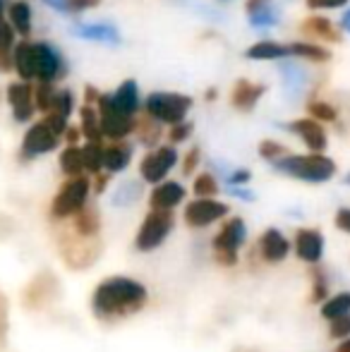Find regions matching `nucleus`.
I'll use <instances>...</instances> for the list:
<instances>
[{"label":"nucleus","instance_id":"1","mask_svg":"<svg viewBox=\"0 0 350 352\" xmlns=\"http://www.w3.org/2000/svg\"><path fill=\"white\" fill-rule=\"evenodd\" d=\"M149 302V290L140 280L127 278V276H111L94 287L91 295V311L98 321L127 319L142 311Z\"/></svg>","mask_w":350,"mask_h":352},{"label":"nucleus","instance_id":"2","mask_svg":"<svg viewBox=\"0 0 350 352\" xmlns=\"http://www.w3.org/2000/svg\"><path fill=\"white\" fill-rule=\"evenodd\" d=\"M276 170L303 182H327L336 175V163L324 153H305V156H283L274 163Z\"/></svg>","mask_w":350,"mask_h":352},{"label":"nucleus","instance_id":"3","mask_svg":"<svg viewBox=\"0 0 350 352\" xmlns=\"http://www.w3.org/2000/svg\"><path fill=\"white\" fill-rule=\"evenodd\" d=\"M245 240H248V226L240 216H233L228 221H223L221 230L214 235L211 240V254H214V261L223 269H230V266L238 264V252L243 250Z\"/></svg>","mask_w":350,"mask_h":352},{"label":"nucleus","instance_id":"4","mask_svg":"<svg viewBox=\"0 0 350 352\" xmlns=\"http://www.w3.org/2000/svg\"><path fill=\"white\" fill-rule=\"evenodd\" d=\"M192 108V98L185 94H171V91H154L149 94L144 103V111L151 120L159 125H177L185 122L187 111Z\"/></svg>","mask_w":350,"mask_h":352},{"label":"nucleus","instance_id":"5","mask_svg":"<svg viewBox=\"0 0 350 352\" xmlns=\"http://www.w3.org/2000/svg\"><path fill=\"white\" fill-rule=\"evenodd\" d=\"M89 192H91V180L87 175L67 177V182L53 197L51 218L53 221H65V218H72L75 213H80L87 206Z\"/></svg>","mask_w":350,"mask_h":352},{"label":"nucleus","instance_id":"6","mask_svg":"<svg viewBox=\"0 0 350 352\" xmlns=\"http://www.w3.org/2000/svg\"><path fill=\"white\" fill-rule=\"evenodd\" d=\"M173 226H175L173 211H149L135 235V250L137 252L159 250L168 240L171 232H173Z\"/></svg>","mask_w":350,"mask_h":352},{"label":"nucleus","instance_id":"7","mask_svg":"<svg viewBox=\"0 0 350 352\" xmlns=\"http://www.w3.org/2000/svg\"><path fill=\"white\" fill-rule=\"evenodd\" d=\"M61 254L70 269L82 271L89 269L91 264H96L98 254H101V242L96 240H85V237H77L75 232H65V237H61Z\"/></svg>","mask_w":350,"mask_h":352},{"label":"nucleus","instance_id":"8","mask_svg":"<svg viewBox=\"0 0 350 352\" xmlns=\"http://www.w3.org/2000/svg\"><path fill=\"white\" fill-rule=\"evenodd\" d=\"M98 106V125H101V135L106 140L113 142H122L132 130H135V120L130 116H122L116 106H113L111 96L108 94H101V98L96 101Z\"/></svg>","mask_w":350,"mask_h":352},{"label":"nucleus","instance_id":"9","mask_svg":"<svg viewBox=\"0 0 350 352\" xmlns=\"http://www.w3.org/2000/svg\"><path fill=\"white\" fill-rule=\"evenodd\" d=\"M34 72H36L39 82L53 84L56 79L65 77L67 65L58 48H53L51 43L39 41V43H34Z\"/></svg>","mask_w":350,"mask_h":352},{"label":"nucleus","instance_id":"10","mask_svg":"<svg viewBox=\"0 0 350 352\" xmlns=\"http://www.w3.org/2000/svg\"><path fill=\"white\" fill-rule=\"evenodd\" d=\"M250 254H252V259H259L269 266L281 264V261L288 259L290 242L281 230H276V228H266L262 235H259V240L252 245V252H250Z\"/></svg>","mask_w":350,"mask_h":352},{"label":"nucleus","instance_id":"11","mask_svg":"<svg viewBox=\"0 0 350 352\" xmlns=\"http://www.w3.org/2000/svg\"><path fill=\"white\" fill-rule=\"evenodd\" d=\"M177 163V151L173 146H156L154 151H149L140 163V175L142 180L159 185L164 182V177L168 175Z\"/></svg>","mask_w":350,"mask_h":352},{"label":"nucleus","instance_id":"12","mask_svg":"<svg viewBox=\"0 0 350 352\" xmlns=\"http://www.w3.org/2000/svg\"><path fill=\"white\" fill-rule=\"evenodd\" d=\"M228 211H230L228 204H223V201L195 199V201H190V204L185 206L182 218H185V223L190 228L199 230V228H209L211 223H216V221H223V218L228 216Z\"/></svg>","mask_w":350,"mask_h":352},{"label":"nucleus","instance_id":"13","mask_svg":"<svg viewBox=\"0 0 350 352\" xmlns=\"http://www.w3.org/2000/svg\"><path fill=\"white\" fill-rule=\"evenodd\" d=\"M58 142H61V137L53 135L43 122H36V125L29 127L27 135H24L19 156H22V161H32V158L53 151V148L58 146Z\"/></svg>","mask_w":350,"mask_h":352},{"label":"nucleus","instance_id":"14","mask_svg":"<svg viewBox=\"0 0 350 352\" xmlns=\"http://www.w3.org/2000/svg\"><path fill=\"white\" fill-rule=\"evenodd\" d=\"M295 256L305 264L314 266L322 261V254H324V237L317 228H300L295 230Z\"/></svg>","mask_w":350,"mask_h":352},{"label":"nucleus","instance_id":"15","mask_svg":"<svg viewBox=\"0 0 350 352\" xmlns=\"http://www.w3.org/2000/svg\"><path fill=\"white\" fill-rule=\"evenodd\" d=\"M8 101L17 122H27L34 116V87L29 82H14L8 87Z\"/></svg>","mask_w":350,"mask_h":352},{"label":"nucleus","instance_id":"16","mask_svg":"<svg viewBox=\"0 0 350 352\" xmlns=\"http://www.w3.org/2000/svg\"><path fill=\"white\" fill-rule=\"evenodd\" d=\"M288 130L293 132V135H298L312 153H322L324 148H327V132H324V127L319 125L317 120H312V118L293 120L288 125Z\"/></svg>","mask_w":350,"mask_h":352},{"label":"nucleus","instance_id":"17","mask_svg":"<svg viewBox=\"0 0 350 352\" xmlns=\"http://www.w3.org/2000/svg\"><path fill=\"white\" fill-rule=\"evenodd\" d=\"M182 199H185V187L180 182H159L151 190L149 204L151 211H173Z\"/></svg>","mask_w":350,"mask_h":352},{"label":"nucleus","instance_id":"18","mask_svg":"<svg viewBox=\"0 0 350 352\" xmlns=\"http://www.w3.org/2000/svg\"><path fill=\"white\" fill-rule=\"evenodd\" d=\"M245 10H248L250 24L257 29H271L281 22L278 8L274 5V0H248Z\"/></svg>","mask_w":350,"mask_h":352},{"label":"nucleus","instance_id":"19","mask_svg":"<svg viewBox=\"0 0 350 352\" xmlns=\"http://www.w3.org/2000/svg\"><path fill=\"white\" fill-rule=\"evenodd\" d=\"M56 290H58V280L53 278V276H39V278L32 280V285L27 287V292H24V305L39 309V307L51 302V297L56 295Z\"/></svg>","mask_w":350,"mask_h":352},{"label":"nucleus","instance_id":"20","mask_svg":"<svg viewBox=\"0 0 350 352\" xmlns=\"http://www.w3.org/2000/svg\"><path fill=\"white\" fill-rule=\"evenodd\" d=\"M264 84H254L248 82V79H240L233 87V94H230V103H233L238 111H252L257 106V101L264 96Z\"/></svg>","mask_w":350,"mask_h":352},{"label":"nucleus","instance_id":"21","mask_svg":"<svg viewBox=\"0 0 350 352\" xmlns=\"http://www.w3.org/2000/svg\"><path fill=\"white\" fill-rule=\"evenodd\" d=\"M111 101L122 116H135L140 111V89H137L135 79H125L120 87L116 89V94H111Z\"/></svg>","mask_w":350,"mask_h":352},{"label":"nucleus","instance_id":"22","mask_svg":"<svg viewBox=\"0 0 350 352\" xmlns=\"http://www.w3.org/2000/svg\"><path fill=\"white\" fill-rule=\"evenodd\" d=\"M72 232L85 240H96L101 232V216L94 206H85L80 213L72 216Z\"/></svg>","mask_w":350,"mask_h":352},{"label":"nucleus","instance_id":"23","mask_svg":"<svg viewBox=\"0 0 350 352\" xmlns=\"http://www.w3.org/2000/svg\"><path fill=\"white\" fill-rule=\"evenodd\" d=\"M132 146L127 142H113L111 146H103V168L106 173H120L130 166Z\"/></svg>","mask_w":350,"mask_h":352},{"label":"nucleus","instance_id":"24","mask_svg":"<svg viewBox=\"0 0 350 352\" xmlns=\"http://www.w3.org/2000/svg\"><path fill=\"white\" fill-rule=\"evenodd\" d=\"M12 67L17 70V74L22 77V82H32L36 79V72H34V43L32 41H19L17 46L12 48Z\"/></svg>","mask_w":350,"mask_h":352},{"label":"nucleus","instance_id":"25","mask_svg":"<svg viewBox=\"0 0 350 352\" xmlns=\"http://www.w3.org/2000/svg\"><path fill=\"white\" fill-rule=\"evenodd\" d=\"M75 34L80 38H89V41L98 43H120V34L111 24H77Z\"/></svg>","mask_w":350,"mask_h":352},{"label":"nucleus","instance_id":"26","mask_svg":"<svg viewBox=\"0 0 350 352\" xmlns=\"http://www.w3.org/2000/svg\"><path fill=\"white\" fill-rule=\"evenodd\" d=\"M8 12H10V27H12L19 36L27 38L29 34H32V8H29V3L14 0Z\"/></svg>","mask_w":350,"mask_h":352},{"label":"nucleus","instance_id":"27","mask_svg":"<svg viewBox=\"0 0 350 352\" xmlns=\"http://www.w3.org/2000/svg\"><path fill=\"white\" fill-rule=\"evenodd\" d=\"M303 32L309 34V36L314 38H324V41H333L338 43L341 41V34H338V29L333 27L331 22H329L327 17H309L303 22Z\"/></svg>","mask_w":350,"mask_h":352},{"label":"nucleus","instance_id":"28","mask_svg":"<svg viewBox=\"0 0 350 352\" xmlns=\"http://www.w3.org/2000/svg\"><path fill=\"white\" fill-rule=\"evenodd\" d=\"M245 56H248L250 60H278V58H285V56H290V53H288V46H283V43L259 41V43H254V46H250Z\"/></svg>","mask_w":350,"mask_h":352},{"label":"nucleus","instance_id":"29","mask_svg":"<svg viewBox=\"0 0 350 352\" xmlns=\"http://www.w3.org/2000/svg\"><path fill=\"white\" fill-rule=\"evenodd\" d=\"M309 280H312V295L309 300L312 302H327L329 300V292H331V283H329V274L322 269L319 264H314L309 269Z\"/></svg>","mask_w":350,"mask_h":352},{"label":"nucleus","instance_id":"30","mask_svg":"<svg viewBox=\"0 0 350 352\" xmlns=\"http://www.w3.org/2000/svg\"><path fill=\"white\" fill-rule=\"evenodd\" d=\"M61 170L67 177H80L85 175V161H82V148L80 146H67L61 153Z\"/></svg>","mask_w":350,"mask_h":352},{"label":"nucleus","instance_id":"31","mask_svg":"<svg viewBox=\"0 0 350 352\" xmlns=\"http://www.w3.org/2000/svg\"><path fill=\"white\" fill-rule=\"evenodd\" d=\"M12 48H14V29L10 22L0 19V70L12 67Z\"/></svg>","mask_w":350,"mask_h":352},{"label":"nucleus","instance_id":"32","mask_svg":"<svg viewBox=\"0 0 350 352\" xmlns=\"http://www.w3.org/2000/svg\"><path fill=\"white\" fill-rule=\"evenodd\" d=\"M288 53L295 58H307V60H312V63H327L329 58H331V53H329L327 48L317 46V43H303V41L290 43Z\"/></svg>","mask_w":350,"mask_h":352},{"label":"nucleus","instance_id":"33","mask_svg":"<svg viewBox=\"0 0 350 352\" xmlns=\"http://www.w3.org/2000/svg\"><path fill=\"white\" fill-rule=\"evenodd\" d=\"M346 314H350V292H338V295L329 297L322 305V316L327 321H333Z\"/></svg>","mask_w":350,"mask_h":352},{"label":"nucleus","instance_id":"34","mask_svg":"<svg viewBox=\"0 0 350 352\" xmlns=\"http://www.w3.org/2000/svg\"><path fill=\"white\" fill-rule=\"evenodd\" d=\"M80 116H82V127H80V132L87 137V142L101 144L103 135H101V125H98V113L94 111L91 106H85V108H82Z\"/></svg>","mask_w":350,"mask_h":352},{"label":"nucleus","instance_id":"35","mask_svg":"<svg viewBox=\"0 0 350 352\" xmlns=\"http://www.w3.org/2000/svg\"><path fill=\"white\" fill-rule=\"evenodd\" d=\"M82 161H85V173L98 175L103 170V146L101 144H91L87 142L82 146Z\"/></svg>","mask_w":350,"mask_h":352},{"label":"nucleus","instance_id":"36","mask_svg":"<svg viewBox=\"0 0 350 352\" xmlns=\"http://www.w3.org/2000/svg\"><path fill=\"white\" fill-rule=\"evenodd\" d=\"M192 190H195L197 199H214V197L219 195V182H216V177L211 175V173H199V175L195 177Z\"/></svg>","mask_w":350,"mask_h":352},{"label":"nucleus","instance_id":"37","mask_svg":"<svg viewBox=\"0 0 350 352\" xmlns=\"http://www.w3.org/2000/svg\"><path fill=\"white\" fill-rule=\"evenodd\" d=\"M53 98H56V89H53V84L39 82L36 87H34V108H39L41 113H51Z\"/></svg>","mask_w":350,"mask_h":352},{"label":"nucleus","instance_id":"38","mask_svg":"<svg viewBox=\"0 0 350 352\" xmlns=\"http://www.w3.org/2000/svg\"><path fill=\"white\" fill-rule=\"evenodd\" d=\"M307 111L312 116V120H322V122H333L338 118V111L331 106V103H324V101H309L307 103Z\"/></svg>","mask_w":350,"mask_h":352},{"label":"nucleus","instance_id":"39","mask_svg":"<svg viewBox=\"0 0 350 352\" xmlns=\"http://www.w3.org/2000/svg\"><path fill=\"white\" fill-rule=\"evenodd\" d=\"M72 106H75V98H72V94L67 91V89H61V91H56L51 113H56V116H63V118H70ZM46 116H48V113H46Z\"/></svg>","mask_w":350,"mask_h":352},{"label":"nucleus","instance_id":"40","mask_svg":"<svg viewBox=\"0 0 350 352\" xmlns=\"http://www.w3.org/2000/svg\"><path fill=\"white\" fill-rule=\"evenodd\" d=\"M135 127H140V140H142V144H149V146H154V144L159 142L161 125L156 120H151L149 116H146L144 120H142L140 125H135Z\"/></svg>","mask_w":350,"mask_h":352},{"label":"nucleus","instance_id":"41","mask_svg":"<svg viewBox=\"0 0 350 352\" xmlns=\"http://www.w3.org/2000/svg\"><path fill=\"white\" fill-rule=\"evenodd\" d=\"M259 156H262L264 161H269V163H276V161H281L283 156H288V148H285L283 144L274 142V140H264L262 144H259Z\"/></svg>","mask_w":350,"mask_h":352},{"label":"nucleus","instance_id":"42","mask_svg":"<svg viewBox=\"0 0 350 352\" xmlns=\"http://www.w3.org/2000/svg\"><path fill=\"white\" fill-rule=\"evenodd\" d=\"M283 82L285 87L290 89V91L298 94L300 89H303V82H305V70H300V67H290V65H283Z\"/></svg>","mask_w":350,"mask_h":352},{"label":"nucleus","instance_id":"43","mask_svg":"<svg viewBox=\"0 0 350 352\" xmlns=\"http://www.w3.org/2000/svg\"><path fill=\"white\" fill-rule=\"evenodd\" d=\"M329 336H331V338H338V340L350 338V314L329 321Z\"/></svg>","mask_w":350,"mask_h":352},{"label":"nucleus","instance_id":"44","mask_svg":"<svg viewBox=\"0 0 350 352\" xmlns=\"http://www.w3.org/2000/svg\"><path fill=\"white\" fill-rule=\"evenodd\" d=\"M41 122H43V125H46L48 130H51L56 137H63V135H65V130H67V118L56 116V113H48V116L43 118Z\"/></svg>","mask_w":350,"mask_h":352},{"label":"nucleus","instance_id":"45","mask_svg":"<svg viewBox=\"0 0 350 352\" xmlns=\"http://www.w3.org/2000/svg\"><path fill=\"white\" fill-rule=\"evenodd\" d=\"M199 161H201L199 146L190 148V151L185 153V158H182V173H185V175H192V173H195L197 168H199Z\"/></svg>","mask_w":350,"mask_h":352},{"label":"nucleus","instance_id":"46","mask_svg":"<svg viewBox=\"0 0 350 352\" xmlns=\"http://www.w3.org/2000/svg\"><path fill=\"white\" fill-rule=\"evenodd\" d=\"M190 135H192V122H177V125H173V130L168 132V137H171V142H173V144L185 142Z\"/></svg>","mask_w":350,"mask_h":352},{"label":"nucleus","instance_id":"47","mask_svg":"<svg viewBox=\"0 0 350 352\" xmlns=\"http://www.w3.org/2000/svg\"><path fill=\"white\" fill-rule=\"evenodd\" d=\"M348 0H307V5L312 10H333V8H343Z\"/></svg>","mask_w":350,"mask_h":352},{"label":"nucleus","instance_id":"48","mask_svg":"<svg viewBox=\"0 0 350 352\" xmlns=\"http://www.w3.org/2000/svg\"><path fill=\"white\" fill-rule=\"evenodd\" d=\"M101 0H67V12H82V10H91Z\"/></svg>","mask_w":350,"mask_h":352},{"label":"nucleus","instance_id":"49","mask_svg":"<svg viewBox=\"0 0 350 352\" xmlns=\"http://www.w3.org/2000/svg\"><path fill=\"white\" fill-rule=\"evenodd\" d=\"M336 228L350 235V209H338L336 211Z\"/></svg>","mask_w":350,"mask_h":352},{"label":"nucleus","instance_id":"50","mask_svg":"<svg viewBox=\"0 0 350 352\" xmlns=\"http://www.w3.org/2000/svg\"><path fill=\"white\" fill-rule=\"evenodd\" d=\"M106 185H108V173L94 175V192H96V195H101V192L106 190Z\"/></svg>","mask_w":350,"mask_h":352},{"label":"nucleus","instance_id":"51","mask_svg":"<svg viewBox=\"0 0 350 352\" xmlns=\"http://www.w3.org/2000/svg\"><path fill=\"white\" fill-rule=\"evenodd\" d=\"M80 135H82L80 127H70V125H67V130H65V135H63V137L67 140V146H77V140H80Z\"/></svg>","mask_w":350,"mask_h":352},{"label":"nucleus","instance_id":"52","mask_svg":"<svg viewBox=\"0 0 350 352\" xmlns=\"http://www.w3.org/2000/svg\"><path fill=\"white\" fill-rule=\"evenodd\" d=\"M250 180V170H235L233 175L228 177L230 185H245Z\"/></svg>","mask_w":350,"mask_h":352},{"label":"nucleus","instance_id":"53","mask_svg":"<svg viewBox=\"0 0 350 352\" xmlns=\"http://www.w3.org/2000/svg\"><path fill=\"white\" fill-rule=\"evenodd\" d=\"M98 98H101V94H98V89L87 87V106H91V103H96Z\"/></svg>","mask_w":350,"mask_h":352},{"label":"nucleus","instance_id":"54","mask_svg":"<svg viewBox=\"0 0 350 352\" xmlns=\"http://www.w3.org/2000/svg\"><path fill=\"white\" fill-rule=\"evenodd\" d=\"M46 3L51 5V8H56V10H63V12L67 10V0H46Z\"/></svg>","mask_w":350,"mask_h":352},{"label":"nucleus","instance_id":"55","mask_svg":"<svg viewBox=\"0 0 350 352\" xmlns=\"http://www.w3.org/2000/svg\"><path fill=\"white\" fill-rule=\"evenodd\" d=\"M333 352H350V338L341 340V343H338V348L333 350Z\"/></svg>","mask_w":350,"mask_h":352},{"label":"nucleus","instance_id":"56","mask_svg":"<svg viewBox=\"0 0 350 352\" xmlns=\"http://www.w3.org/2000/svg\"><path fill=\"white\" fill-rule=\"evenodd\" d=\"M341 24H343V29H346V32H350V10H348V12H346V14H343Z\"/></svg>","mask_w":350,"mask_h":352},{"label":"nucleus","instance_id":"57","mask_svg":"<svg viewBox=\"0 0 350 352\" xmlns=\"http://www.w3.org/2000/svg\"><path fill=\"white\" fill-rule=\"evenodd\" d=\"M3 12H5V0H0V19H3Z\"/></svg>","mask_w":350,"mask_h":352},{"label":"nucleus","instance_id":"58","mask_svg":"<svg viewBox=\"0 0 350 352\" xmlns=\"http://www.w3.org/2000/svg\"><path fill=\"white\" fill-rule=\"evenodd\" d=\"M235 352H259V350H250V348H238Z\"/></svg>","mask_w":350,"mask_h":352},{"label":"nucleus","instance_id":"59","mask_svg":"<svg viewBox=\"0 0 350 352\" xmlns=\"http://www.w3.org/2000/svg\"><path fill=\"white\" fill-rule=\"evenodd\" d=\"M346 182H348V185H350V173H348V175H346Z\"/></svg>","mask_w":350,"mask_h":352}]
</instances>
